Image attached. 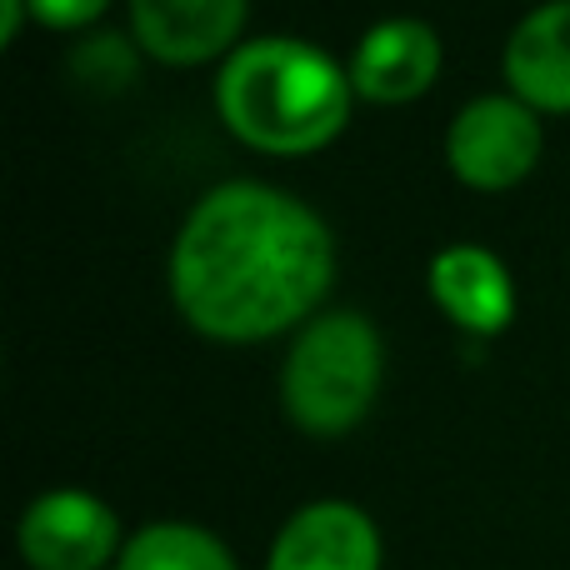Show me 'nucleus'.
Instances as JSON below:
<instances>
[{
  "instance_id": "7ed1b4c3",
  "label": "nucleus",
  "mask_w": 570,
  "mask_h": 570,
  "mask_svg": "<svg viewBox=\"0 0 570 570\" xmlns=\"http://www.w3.org/2000/svg\"><path fill=\"white\" fill-rule=\"evenodd\" d=\"M381 335L355 311H325L305 321L281 371L285 415L305 435H345L381 391Z\"/></svg>"
},
{
  "instance_id": "0eeeda50",
  "label": "nucleus",
  "mask_w": 570,
  "mask_h": 570,
  "mask_svg": "<svg viewBox=\"0 0 570 570\" xmlns=\"http://www.w3.org/2000/svg\"><path fill=\"white\" fill-rule=\"evenodd\" d=\"M266 570H381V531L351 501L301 505L271 541Z\"/></svg>"
},
{
  "instance_id": "20e7f679",
  "label": "nucleus",
  "mask_w": 570,
  "mask_h": 570,
  "mask_svg": "<svg viewBox=\"0 0 570 570\" xmlns=\"http://www.w3.org/2000/svg\"><path fill=\"white\" fill-rule=\"evenodd\" d=\"M541 120L515 96H481L445 130V160L471 190H511L541 160Z\"/></svg>"
},
{
  "instance_id": "6e6552de",
  "label": "nucleus",
  "mask_w": 570,
  "mask_h": 570,
  "mask_svg": "<svg viewBox=\"0 0 570 570\" xmlns=\"http://www.w3.org/2000/svg\"><path fill=\"white\" fill-rule=\"evenodd\" d=\"M250 0H130L136 40L166 66H200L236 46Z\"/></svg>"
},
{
  "instance_id": "9d476101",
  "label": "nucleus",
  "mask_w": 570,
  "mask_h": 570,
  "mask_svg": "<svg viewBox=\"0 0 570 570\" xmlns=\"http://www.w3.org/2000/svg\"><path fill=\"white\" fill-rule=\"evenodd\" d=\"M431 301L471 335H501L515 321V281L485 246H445L431 261Z\"/></svg>"
},
{
  "instance_id": "f8f14e48",
  "label": "nucleus",
  "mask_w": 570,
  "mask_h": 570,
  "mask_svg": "<svg viewBox=\"0 0 570 570\" xmlns=\"http://www.w3.org/2000/svg\"><path fill=\"white\" fill-rule=\"evenodd\" d=\"M26 6H30V16H36L40 26H50V30H80V26H90V20L106 16L110 0H26Z\"/></svg>"
},
{
  "instance_id": "f03ea898",
  "label": "nucleus",
  "mask_w": 570,
  "mask_h": 570,
  "mask_svg": "<svg viewBox=\"0 0 570 570\" xmlns=\"http://www.w3.org/2000/svg\"><path fill=\"white\" fill-rule=\"evenodd\" d=\"M351 70L295 36L236 46L216 80V106L226 130L266 156L325 150L351 120Z\"/></svg>"
},
{
  "instance_id": "423d86ee",
  "label": "nucleus",
  "mask_w": 570,
  "mask_h": 570,
  "mask_svg": "<svg viewBox=\"0 0 570 570\" xmlns=\"http://www.w3.org/2000/svg\"><path fill=\"white\" fill-rule=\"evenodd\" d=\"M351 86L371 106H405L441 76V36L415 16L375 20L351 50Z\"/></svg>"
},
{
  "instance_id": "39448f33",
  "label": "nucleus",
  "mask_w": 570,
  "mask_h": 570,
  "mask_svg": "<svg viewBox=\"0 0 570 570\" xmlns=\"http://www.w3.org/2000/svg\"><path fill=\"white\" fill-rule=\"evenodd\" d=\"M120 551L116 511L90 491H46L20 515V556L30 570H106Z\"/></svg>"
},
{
  "instance_id": "ddd939ff",
  "label": "nucleus",
  "mask_w": 570,
  "mask_h": 570,
  "mask_svg": "<svg viewBox=\"0 0 570 570\" xmlns=\"http://www.w3.org/2000/svg\"><path fill=\"white\" fill-rule=\"evenodd\" d=\"M0 10H6V20H0V46H10V40L20 36V20H26V0H0Z\"/></svg>"
},
{
  "instance_id": "1a4fd4ad",
  "label": "nucleus",
  "mask_w": 570,
  "mask_h": 570,
  "mask_svg": "<svg viewBox=\"0 0 570 570\" xmlns=\"http://www.w3.org/2000/svg\"><path fill=\"white\" fill-rule=\"evenodd\" d=\"M505 80L511 96L531 110L570 116V0L535 6L505 40Z\"/></svg>"
},
{
  "instance_id": "f257e3e1",
  "label": "nucleus",
  "mask_w": 570,
  "mask_h": 570,
  "mask_svg": "<svg viewBox=\"0 0 570 570\" xmlns=\"http://www.w3.org/2000/svg\"><path fill=\"white\" fill-rule=\"evenodd\" d=\"M335 276L325 220L261 180H226L190 206L170 250V295L210 341H271L321 305Z\"/></svg>"
},
{
  "instance_id": "9b49d317",
  "label": "nucleus",
  "mask_w": 570,
  "mask_h": 570,
  "mask_svg": "<svg viewBox=\"0 0 570 570\" xmlns=\"http://www.w3.org/2000/svg\"><path fill=\"white\" fill-rule=\"evenodd\" d=\"M116 570H236L230 551L210 531L186 521H160L146 525L126 541Z\"/></svg>"
}]
</instances>
